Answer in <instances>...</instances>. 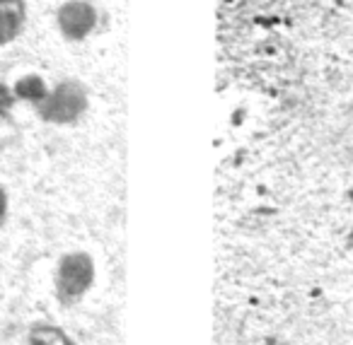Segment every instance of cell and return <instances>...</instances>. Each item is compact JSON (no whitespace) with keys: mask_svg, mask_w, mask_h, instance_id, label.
Wrapping results in <instances>:
<instances>
[{"mask_svg":"<svg viewBox=\"0 0 353 345\" xmlns=\"http://www.w3.org/2000/svg\"><path fill=\"white\" fill-rule=\"evenodd\" d=\"M97 266L88 251H68L59 258L54 271V292L59 304L73 306L85 300L94 285Z\"/></svg>","mask_w":353,"mask_h":345,"instance_id":"obj_1","label":"cell"},{"mask_svg":"<svg viewBox=\"0 0 353 345\" xmlns=\"http://www.w3.org/2000/svg\"><path fill=\"white\" fill-rule=\"evenodd\" d=\"M88 87L80 80L65 78L61 83L51 85L49 97L37 109V116L44 123H51V126H73L88 114Z\"/></svg>","mask_w":353,"mask_h":345,"instance_id":"obj_2","label":"cell"},{"mask_svg":"<svg viewBox=\"0 0 353 345\" xmlns=\"http://www.w3.org/2000/svg\"><path fill=\"white\" fill-rule=\"evenodd\" d=\"M56 30L70 44L88 41L99 30V10L92 0H63L56 8Z\"/></svg>","mask_w":353,"mask_h":345,"instance_id":"obj_3","label":"cell"},{"mask_svg":"<svg viewBox=\"0 0 353 345\" xmlns=\"http://www.w3.org/2000/svg\"><path fill=\"white\" fill-rule=\"evenodd\" d=\"M27 27V0H0V46L22 36Z\"/></svg>","mask_w":353,"mask_h":345,"instance_id":"obj_4","label":"cell"},{"mask_svg":"<svg viewBox=\"0 0 353 345\" xmlns=\"http://www.w3.org/2000/svg\"><path fill=\"white\" fill-rule=\"evenodd\" d=\"M51 85L41 78L39 73H25L12 83V94H15L17 104H27L37 112L44 104V99L49 97Z\"/></svg>","mask_w":353,"mask_h":345,"instance_id":"obj_5","label":"cell"},{"mask_svg":"<svg viewBox=\"0 0 353 345\" xmlns=\"http://www.w3.org/2000/svg\"><path fill=\"white\" fill-rule=\"evenodd\" d=\"M27 343L30 345H75V340L65 333L61 326L49 321H37L27 331Z\"/></svg>","mask_w":353,"mask_h":345,"instance_id":"obj_6","label":"cell"},{"mask_svg":"<svg viewBox=\"0 0 353 345\" xmlns=\"http://www.w3.org/2000/svg\"><path fill=\"white\" fill-rule=\"evenodd\" d=\"M15 107H17V99L12 94V85L0 83V116H10Z\"/></svg>","mask_w":353,"mask_h":345,"instance_id":"obj_7","label":"cell"},{"mask_svg":"<svg viewBox=\"0 0 353 345\" xmlns=\"http://www.w3.org/2000/svg\"><path fill=\"white\" fill-rule=\"evenodd\" d=\"M8 213H10V196L6 186L0 184V227L8 222Z\"/></svg>","mask_w":353,"mask_h":345,"instance_id":"obj_8","label":"cell"}]
</instances>
